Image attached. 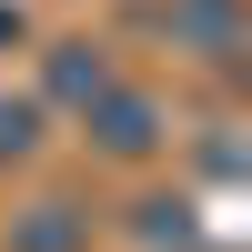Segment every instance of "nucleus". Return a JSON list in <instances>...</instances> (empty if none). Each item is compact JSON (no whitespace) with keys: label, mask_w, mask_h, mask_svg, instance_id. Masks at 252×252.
<instances>
[{"label":"nucleus","mask_w":252,"mask_h":252,"mask_svg":"<svg viewBox=\"0 0 252 252\" xmlns=\"http://www.w3.org/2000/svg\"><path fill=\"white\" fill-rule=\"evenodd\" d=\"M81 121H91V141H101L111 161H152L161 141H172V111H161L152 91H121V81H111V91H101Z\"/></svg>","instance_id":"obj_1"},{"label":"nucleus","mask_w":252,"mask_h":252,"mask_svg":"<svg viewBox=\"0 0 252 252\" xmlns=\"http://www.w3.org/2000/svg\"><path fill=\"white\" fill-rule=\"evenodd\" d=\"M40 91H51V111H91V101L111 91V61H101L91 40H61V51L40 61Z\"/></svg>","instance_id":"obj_2"},{"label":"nucleus","mask_w":252,"mask_h":252,"mask_svg":"<svg viewBox=\"0 0 252 252\" xmlns=\"http://www.w3.org/2000/svg\"><path fill=\"white\" fill-rule=\"evenodd\" d=\"M161 20H172L202 61H242V10H232V0H172Z\"/></svg>","instance_id":"obj_3"},{"label":"nucleus","mask_w":252,"mask_h":252,"mask_svg":"<svg viewBox=\"0 0 252 252\" xmlns=\"http://www.w3.org/2000/svg\"><path fill=\"white\" fill-rule=\"evenodd\" d=\"M131 232L152 242V252H192L202 242V212H192V192H141L131 202Z\"/></svg>","instance_id":"obj_4"},{"label":"nucleus","mask_w":252,"mask_h":252,"mask_svg":"<svg viewBox=\"0 0 252 252\" xmlns=\"http://www.w3.org/2000/svg\"><path fill=\"white\" fill-rule=\"evenodd\" d=\"M81 242H91V212L81 202H31L10 222V252H81Z\"/></svg>","instance_id":"obj_5"},{"label":"nucleus","mask_w":252,"mask_h":252,"mask_svg":"<svg viewBox=\"0 0 252 252\" xmlns=\"http://www.w3.org/2000/svg\"><path fill=\"white\" fill-rule=\"evenodd\" d=\"M40 152V101H0V161H31Z\"/></svg>","instance_id":"obj_6"}]
</instances>
